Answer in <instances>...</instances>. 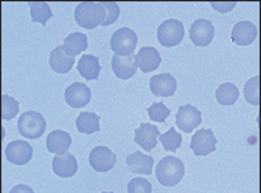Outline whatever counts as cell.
<instances>
[{
  "label": "cell",
  "mask_w": 261,
  "mask_h": 193,
  "mask_svg": "<svg viewBox=\"0 0 261 193\" xmlns=\"http://www.w3.org/2000/svg\"><path fill=\"white\" fill-rule=\"evenodd\" d=\"M17 128L19 134L27 139H39L46 131V119L41 114L35 111H27L18 119Z\"/></svg>",
  "instance_id": "cell-3"
},
{
  "label": "cell",
  "mask_w": 261,
  "mask_h": 193,
  "mask_svg": "<svg viewBox=\"0 0 261 193\" xmlns=\"http://www.w3.org/2000/svg\"><path fill=\"white\" fill-rule=\"evenodd\" d=\"M160 135L159 128L150 123H141L139 128L135 129L134 141L140 145L145 151L149 152L158 145V136Z\"/></svg>",
  "instance_id": "cell-13"
},
{
  "label": "cell",
  "mask_w": 261,
  "mask_h": 193,
  "mask_svg": "<svg viewBox=\"0 0 261 193\" xmlns=\"http://www.w3.org/2000/svg\"><path fill=\"white\" fill-rule=\"evenodd\" d=\"M110 45H111L112 51L117 56L126 57V56L133 55L137 45L136 33L133 29L126 28V27L117 29L112 34Z\"/></svg>",
  "instance_id": "cell-4"
},
{
  "label": "cell",
  "mask_w": 261,
  "mask_h": 193,
  "mask_svg": "<svg viewBox=\"0 0 261 193\" xmlns=\"http://www.w3.org/2000/svg\"><path fill=\"white\" fill-rule=\"evenodd\" d=\"M75 64V58L69 57L62 46H57L49 55V66L58 74H68Z\"/></svg>",
  "instance_id": "cell-20"
},
{
  "label": "cell",
  "mask_w": 261,
  "mask_h": 193,
  "mask_svg": "<svg viewBox=\"0 0 261 193\" xmlns=\"http://www.w3.org/2000/svg\"><path fill=\"white\" fill-rule=\"evenodd\" d=\"M10 193H35L33 191L32 187H29V186H25V185H16L15 187H13Z\"/></svg>",
  "instance_id": "cell-33"
},
{
  "label": "cell",
  "mask_w": 261,
  "mask_h": 193,
  "mask_svg": "<svg viewBox=\"0 0 261 193\" xmlns=\"http://www.w3.org/2000/svg\"><path fill=\"white\" fill-rule=\"evenodd\" d=\"M76 128L83 134H93L100 131V116L94 112H81L76 119Z\"/></svg>",
  "instance_id": "cell-23"
},
{
  "label": "cell",
  "mask_w": 261,
  "mask_h": 193,
  "mask_svg": "<svg viewBox=\"0 0 261 193\" xmlns=\"http://www.w3.org/2000/svg\"><path fill=\"white\" fill-rule=\"evenodd\" d=\"M190 40L195 46L206 47L214 38V27L210 19L199 18L190 26L189 31Z\"/></svg>",
  "instance_id": "cell-9"
},
{
  "label": "cell",
  "mask_w": 261,
  "mask_h": 193,
  "mask_svg": "<svg viewBox=\"0 0 261 193\" xmlns=\"http://www.w3.org/2000/svg\"><path fill=\"white\" fill-rule=\"evenodd\" d=\"M160 63H162V57H160L159 52L154 47L145 46L135 56V64L143 73L156 70L159 68Z\"/></svg>",
  "instance_id": "cell-14"
},
{
  "label": "cell",
  "mask_w": 261,
  "mask_h": 193,
  "mask_svg": "<svg viewBox=\"0 0 261 193\" xmlns=\"http://www.w3.org/2000/svg\"><path fill=\"white\" fill-rule=\"evenodd\" d=\"M62 47L69 57H76L80 53L88 49V40H87V36L83 33L73 32L64 39Z\"/></svg>",
  "instance_id": "cell-21"
},
{
  "label": "cell",
  "mask_w": 261,
  "mask_h": 193,
  "mask_svg": "<svg viewBox=\"0 0 261 193\" xmlns=\"http://www.w3.org/2000/svg\"><path fill=\"white\" fill-rule=\"evenodd\" d=\"M128 193H152V184L143 178H135L128 184Z\"/></svg>",
  "instance_id": "cell-31"
},
{
  "label": "cell",
  "mask_w": 261,
  "mask_h": 193,
  "mask_svg": "<svg viewBox=\"0 0 261 193\" xmlns=\"http://www.w3.org/2000/svg\"><path fill=\"white\" fill-rule=\"evenodd\" d=\"M52 169L60 178H71L77 173L79 164L76 158L71 154L57 155L52 162Z\"/></svg>",
  "instance_id": "cell-19"
},
{
  "label": "cell",
  "mask_w": 261,
  "mask_h": 193,
  "mask_svg": "<svg viewBox=\"0 0 261 193\" xmlns=\"http://www.w3.org/2000/svg\"><path fill=\"white\" fill-rule=\"evenodd\" d=\"M202 123L201 112L195 106L187 104L179 106L176 115V126L184 133H192Z\"/></svg>",
  "instance_id": "cell-7"
},
{
  "label": "cell",
  "mask_w": 261,
  "mask_h": 193,
  "mask_svg": "<svg viewBox=\"0 0 261 193\" xmlns=\"http://www.w3.org/2000/svg\"><path fill=\"white\" fill-rule=\"evenodd\" d=\"M239 88L233 84H229V82L227 84H222L216 91L217 102L224 106L233 105L237 102V99H239Z\"/></svg>",
  "instance_id": "cell-24"
},
{
  "label": "cell",
  "mask_w": 261,
  "mask_h": 193,
  "mask_svg": "<svg viewBox=\"0 0 261 193\" xmlns=\"http://www.w3.org/2000/svg\"><path fill=\"white\" fill-rule=\"evenodd\" d=\"M184 38L183 23L178 19H166L158 28V40L164 47H173L182 41Z\"/></svg>",
  "instance_id": "cell-5"
},
{
  "label": "cell",
  "mask_w": 261,
  "mask_h": 193,
  "mask_svg": "<svg viewBox=\"0 0 261 193\" xmlns=\"http://www.w3.org/2000/svg\"><path fill=\"white\" fill-rule=\"evenodd\" d=\"M102 193H113V192H102Z\"/></svg>",
  "instance_id": "cell-34"
},
{
  "label": "cell",
  "mask_w": 261,
  "mask_h": 193,
  "mask_svg": "<svg viewBox=\"0 0 261 193\" xmlns=\"http://www.w3.org/2000/svg\"><path fill=\"white\" fill-rule=\"evenodd\" d=\"M19 111V103L8 94L2 95V118L10 121Z\"/></svg>",
  "instance_id": "cell-28"
},
{
  "label": "cell",
  "mask_w": 261,
  "mask_h": 193,
  "mask_svg": "<svg viewBox=\"0 0 261 193\" xmlns=\"http://www.w3.org/2000/svg\"><path fill=\"white\" fill-rule=\"evenodd\" d=\"M71 136L69 133L60 129L51 132L46 139V146L51 154L55 155H65L68 154L70 146H71Z\"/></svg>",
  "instance_id": "cell-18"
},
{
  "label": "cell",
  "mask_w": 261,
  "mask_h": 193,
  "mask_svg": "<svg viewBox=\"0 0 261 193\" xmlns=\"http://www.w3.org/2000/svg\"><path fill=\"white\" fill-rule=\"evenodd\" d=\"M30 16H32L33 22H39L41 25L46 26V23L49 18L53 17L51 8L47 3L45 2H30Z\"/></svg>",
  "instance_id": "cell-25"
},
{
  "label": "cell",
  "mask_w": 261,
  "mask_h": 193,
  "mask_svg": "<svg viewBox=\"0 0 261 193\" xmlns=\"http://www.w3.org/2000/svg\"><path fill=\"white\" fill-rule=\"evenodd\" d=\"M116 155L106 146H96L89 154L90 167L98 173L110 172L116 165Z\"/></svg>",
  "instance_id": "cell-8"
},
{
  "label": "cell",
  "mask_w": 261,
  "mask_h": 193,
  "mask_svg": "<svg viewBox=\"0 0 261 193\" xmlns=\"http://www.w3.org/2000/svg\"><path fill=\"white\" fill-rule=\"evenodd\" d=\"M77 70L80 75L86 80H96L99 78L101 66L99 58L92 55H83L77 63Z\"/></svg>",
  "instance_id": "cell-22"
},
{
  "label": "cell",
  "mask_w": 261,
  "mask_h": 193,
  "mask_svg": "<svg viewBox=\"0 0 261 193\" xmlns=\"http://www.w3.org/2000/svg\"><path fill=\"white\" fill-rule=\"evenodd\" d=\"M100 3H101L103 9H105L106 11L105 19L101 22V26L106 27V26L113 25V23H115L119 17L120 10H119L118 4L115 2H100Z\"/></svg>",
  "instance_id": "cell-30"
},
{
  "label": "cell",
  "mask_w": 261,
  "mask_h": 193,
  "mask_svg": "<svg viewBox=\"0 0 261 193\" xmlns=\"http://www.w3.org/2000/svg\"><path fill=\"white\" fill-rule=\"evenodd\" d=\"M212 6H214V8L217 9V11L226 12V11H230V10L235 6V3H218V4L212 3Z\"/></svg>",
  "instance_id": "cell-32"
},
{
  "label": "cell",
  "mask_w": 261,
  "mask_h": 193,
  "mask_svg": "<svg viewBox=\"0 0 261 193\" xmlns=\"http://www.w3.org/2000/svg\"><path fill=\"white\" fill-rule=\"evenodd\" d=\"M111 66L112 71L120 80L132 79L137 71V66L135 64V56L134 55L126 56V57L113 55Z\"/></svg>",
  "instance_id": "cell-17"
},
{
  "label": "cell",
  "mask_w": 261,
  "mask_h": 193,
  "mask_svg": "<svg viewBox=\"0 0 261 193\" xmlns=\"http://www.w3.org/2000/svg\"><path fill=\"white\" fill-rule=\"evenodd\" d=\"M256 26L249 21H242L236 23L231 32L232 41L240 46L250 45L256 39Z\"/></svg>",
  "instance_id": "cell-16"
},
{
  "label": "cell",
  "mask_w": 261,
  "mask_h": 193,
  "mask_svg": "<svg viewBox=\"0 0 261 193\" xmlns=\"http://www.w3.org/2000/svg\"><path fill=\"white\" fill-rule=\"evenodd\" d=\"M92 92L89 87L81 82H73L65 89V102L71 108L80 109L89 104Z\"/></svg>",
  "instance_id": "cell-11"
},
{
  "label": "cell",
  "mask_w": 261,
  "mask_h": 193,
  "mask_svg": "<svg viewBox=\"0 0 261 193\" xmlns=\"http://www.w3.org/2000/svg\"><path fill=\"white\" fill-rule=\"evenodd\" d=\"M147 112H148L150 121L165 123L166 118L169 117L170 114H171V110L167 108V106H165L163 102H160L153 103V104L147 109Z\"/></svg>",
  "instance_id": "cell-29"
},
{
  "label": "cell",
  "mask_w": 261,
  "mask_h": 193,
  "mask_svg": "<svg viewBox=\"0 0 261 193\" xmlns=\"http://www.w3.org/2000/svg\"><path fill=\"white\" fill-rule=\"evenodd\" d=\"M217 138L214 136L212 129L201 128L193 135L190 149L195 156H207L217 150Z\"/></svg>",
  "instance_id": "cell-6"
},
{
  "label": "cell",
  "mask_w": 261,
  "mask_h": 193,
  "mask_svg": "<svg viewBox=\"0 0 261 193\" xmlns=\"http://www.w3.org/2000/svg\"><path fill=\"white\" fill-rule=\"evenodd\" d=\"M159 139L164 146V150L165 151H171L173 154L182 145V135L179 133H177L175 127H171L166 133L160 134Z\"/></svg>",
  "instance_id": "cell-27"
},
{
  "label": "cell",
  "mask_w": 261,
  "mask_h": 193,
  "mask_svg": "<svg viewBox=\"0 0 261 193\" xmlns=\"http://www.w3.org/2000/svg\"><path fill=\"white\" fill-rule=\"evenodd\" d=\"M6 159L16 165H24L33 158L32 145L24 140H15L6 146Z\"/></svg>",
  "instance_id": "cell-10"
},
{
  "label": "cell",
  "mask_w": 261,
  "mask_h": 193,
  "mask_svg": "<svg viewBox=\"0 0 261 193\" xmlns=\"http://www.w3.org/2000/svg\"><path fill=\"white\" fill-rule=\"evenodd\" d=\"M154 165V158L149 155L142 154L141 151L134 152L126 157V167L133 174L150 175Z\"/></svg>",
  "instance_id": "cell-15"
},
{
  "label": "cell",
  "mask_w": 261,
  "mask_h": 193,
  "mask_svg": "<svg viewBox=\"0 0 261 193\" xmlns=\"http://www.w3.org/2000/svg\"><path fill=\"white\" fill-rule=\"evenodd\" d=\"M149 87L153 95L167 98V96H172L176 93L177 81L171 74L164 73V74L154 75L150 78Z\"/></svg>",
  "instance_id": "cell-12"
},
{
  "label": "cell",
  "mask_w": 261,
  "mask_h": 193,
  "mask_svg": "<svg viewBox=\"0 0 261 193\" xmlns=\"http://www.w3.org/2000/svg\"><path fill=\"white\" fill-rule=\"evenodd\" d=\"M260 76L256 75L254 78L249 79L248 81L244 85L243 92H244V99L247 103L252 105H259L260 104Z\"/></svg>",
  "instance_id": "cell-26"
},
{
  "label": "cell",
  "mask_w": 261,
  "mask_h": 193,
  "mask_svg": "<svg viewBox=\"0 0 261 193\" xmlns=\"http://www.w3.org/2000/svg\"><path fill=\"white\" fill-rule=\"evenodd\" d=\"M106 11L100 2H82L75 9V19L85 29H95L105 19Z\"/></svg>",
  "instance_id": "cell-2"
},
{
  "label": "cell",
  "mask_w": 261,
  "mask_h": 193,
  "mask_svg": "<svg viewBox=\"0 0 261 193\" xmlns=\"http://www.w3.org/2000/svg\"><path fill=\"white\" fill-rule=\"evenodd\" d=\"M156 180L166 187H173L179 184L184 176V164L175 156H166L156 164Z\"/></svg>",
  "instance_id": "cell-1"
}]
</instances>
